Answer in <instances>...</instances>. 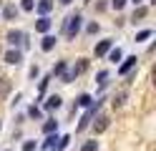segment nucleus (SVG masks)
<instances>
[{
	"label": "nucleus",
	"mask_w": 156,
	"mask_h": 151,
	"mask_svg": "<svg viewBox=\"0 0 156 151\" xmlns=\"http://www.w3.org/2000/svg\"><path fill=\"white\" fill-rule=\"evenodd\" d=\"M88 33H98V23H91L88 25Z\"/></svg>",
	"instance_id": "cd10ccee"
},
{
	"label": "nucleus",
	"mask_w": 156,
	"mask_h": 151,
	"mask_svg": "<svg viewBox=\"0 0 156 151\" xmlns=\"http://www.w3.org/2000/svg\"><path fill=\"white\" fill-rule=\"evenodd\" d=\"M78 106H91V96H88V93L78 96Z\"/></svg>",
	"instance_id": "2eb2a0df"
},
{
	"label": "nucleus",
	"mask_w": 156,
	"mask_h": 151,
	"mask_svg": "<svg viewBox=\"0 0 156 151\" xmlns=\"http://www.w3.org/2000/svg\"><path fill=\"white\" fill-rule=\"evenodd\" d=\"M51 8H53V0H41L38 3V13L45 15V13H51Z\"/></svg>",
	"instance_id": "0eeeda50"
},
{
	"label": "nucleus",
	"mask_w": 156,
	"mask_h": 151,
	"mask_svg": "<svg viewBox=\"0 0 156 151\" xmlns=\"http://www.w3.org/2000/svg\"><path fill=\"white\" fill-rule=\"evenodd\" d=\"M61 3H63V5H68V3H73V0H61Z\"/></svg>",
	"instance_id": "c85d7f7f"
},
{
	"label": "nucleus",
	"mask_w": 156,
	"mask_h": 151,
	"mask_svg": "<svg viewBox=\"0 0 156 151\" xmlns=\"http://www.w3.org/2000/svg\"><path fill=\"white\" fill-rule=\"evenodd\" d=\"M35 30H38V33H48V30H51V20H48V18H41V20L35 23Z\"/></svg>",
	"instance_id": "39448f33"
},
{
	"label": "nucleus",
	"mask_w": 156,
	"mask_h": 151,
	"mask_svg": "<svg viewBox=\"0 0 156 151\" xmlns=\"http://www.w3.org/2000/svg\"><path fill=\"white\" fill-rule=\"evenodd\" d=\"M3 15H5L8 20H13V18L18 15V10H15V5H5V10H3Z\"/></svg>",
	"instance_id": "9b49d317"
},
{
	"label": "nucleus",
	"mask_w": 156,
	"mask_h": 151,
	"mask_svg": "<svg viewBox=\"0 0 156 151\" xmlns=\"http://www.w3.org/2000/svg\"><path fill=\"white\" fill-rule=\"evenodd\" d=\"M106 78H108V73H106V70H101V73H98V83H101V86H106Z\"/></svg>",
	"instance_id": "393cba45"
},
{
	"label": "nucleus",
	"mask_w": 156,
	"mask_h": 151,
	"mask_svg": "<svg viewBox=\"0 0 156 151\" xmlns=\"http://www.w3.org/2000/svg\"><path fill=\"white\" fill-rule=\"evenodd\" d=\"M20 60H23V53H20V50H8V53H5V63L18 66Z\"/></svg>",
	"instance_id": "f03ea898"
},
{
	"label": "nucleus",
	"mask_w": 156,
	"mask_h": 151,
	"mask_svg": "<svg viewBox=\"0 0 156 151\" xmlns=\"http://www.w3.org/2000/svg\"><path fill=\"white\" fill-rule=\"evenodd\" d=\"M23 40V33L20 30H10V33H8V43H13V45H18Z\"/></svg>",
	"instance_id": "6e6552de"
},
{
	"label": "nucleus",
	"mask_w": 156,
	"mask_h": 151,
	"mask_svg": "<svg viewBox=\"0 0 156 151\" xmlns=\"http://www.w3.org/2000/svg\"><path fill=\"white\" fill-rule=\"evenodd\" d=\"M53 45H55V35H45V38H43V43H41L43 50H53Z\"/></svg>",
	"instance_id": "1a4fd4ad"
},
{
	"label": "nucleus",
	"mask_w": 156,
	"mask_h": 151,
	"mask_svg": "<svg viewBox=\"0 0 156 151\" xmlns=\"http://www.w3.org/2000/svg\"><path fill=\"white\" fill-rule=\"evenodd\" d=\"M66 73V63H55V68H53V76H63Z\"/></svg>",
	"instance_id": "a211bd4d"
},
{
	"label": "nucleus",
	"mask_w": 156,
	"mask_h": 151,
	"mask_svg": "<svg viewBox=\"0 0 156 151\" xmlns=\"http://www.w3.org/2000/svg\"><path fill=\"white\" fill-rule=\"evenodd\" d=\"M96 149H98V141H88V144H83L81 151H96Z\"/></svg>",
	"instance_id": "6ab92c4d"
},
{
	"label": "nucleus",
	"mask_w": 156,
	"mask_h": 151,
	"mask_svg": "<svg viewBox=\"0 0 156 151\" xmlns=\"http://www.w3.org/2000/svg\"><path fill=\"white\" fill-rule=\"evenodd\" d=\"M55 141H58V136H48V141H45V149H51V146H55Z\"/></svg>",
	"instance_id": "4be33fe9"
},
{
	"label": "nucleus",
	"mask_w": 156,
	"mask_h": 151,
	"mask_svg": "<svg viewBox=\"0 0 156 151\" xmlns=\"http://www.w3.org/2000/svg\"><path fill=\"white\" fill-rule=\"evenodd\" d=\"M146 38H151V30H141V33L136 35V40H146Z\"/></svg>",
	"instance_id": "412c9836"
},
{
	"label": "nucleus",
	"mask_w": 156,
	"mask_h": 151,
	"mask_svg": "<svg viewBox=\"0 0 156 151\" xmlns=\"http://www.w3.org/2000/svg\"><path fill=\"white\" fill-rule=\"evenodd\" d=\"M68 141H71L68 136H63V138H58V149H66V146H68Z\"/></svg>",
	"instance_id": "b1692460"
},
{
	"label": "nucleus",
	"mask_w": 156,
	"mask_h": 151,
	"mask_svg": "<svg viewBox=\"0 0 156 151\" xmlns=\"http://www.w3.org/2000/svg\"><path fill=\"white\" fill-rule=\"evenodd\" d=\"M20 8L25 10V13H30V10L35 8V3H33V0H20Z\"/></svg>",
	"instance_id": "ddd939ff"
},
{
	"label": "nucleus",
	"mask_w": 156,
	"mask_h": 151,
	"mask_svg": "<svg viewBox=\"0 0 156 151\" xmlns=\"http://www.w3.org/2000/svg\"><path fill=\"white\" fill-rule=\"evenodd\" d=\"M0 126H3V124H0Z\"/></svg>",
	"instance_id": "7c9ffc66"
},
{
	"label": "nucleus",
	"mask_w": 156,
	"mask_h": 151,
	"mask_svg": "<svg viewBox=\"0 0 156 151\" xmlns=\"http://www.w3.org/2000/svg\"><path fill=\"white\" fill-rule=\"evenodd\" d=\"M8 88H10V83H8V81L3 78V81H0V93H5V91H8Z\"/></svg>",
	"instance_id": "a878e982"
},
{
	"label": "nucleus",
	"mask_w": 156,
	"mask_h": 151,
	"mask_svg": "<svg viewBox=\"0 0 156 151\" xmlns=\"http://www.w3.org/2000/svg\"><path fill=\"white\" fill-rule=\"evenodd\" d=\"M28 116H30V118H41V108H38V106H30V108H28Z\"/></svg>",
	"instance_id": "f3484780"
},
{
	"label": "nucleus",
	"mask_w": 156,
	"mask_h": 151,
	"mask_svg": "<svg viewBox=\"0 0 156 151\" xmlns=\"http://www.w3.org/2000/svg\"><path fill=\"white\" fill-rule=\"evenodd\" d=\"M123 5H126V0H111V8L113 10H121Z\"/></svg>",
	"instance_id": "aec40b11"
},
{
	"label": "nucleus",
	"mask_w": 156,
	"mask_h": 151,
	"mask_svg": "<svg viewBox=\"0 0 156 151\" xmlns=\"http://www.w3.org/2000/svg\"><path fill=\"white\" fill-rule=\"evenodd\" d=\"M111 50V40H101L98 45H96V56H106Z\"/></svg>",
	"instance_id": "423d86ee"
},
{
	"label": "nucleus",
	"mask_w": 156,
	"mask_h": 151,
	"mask_svg": "<svg viewBox=\"0 0 156 151\" xmlns=\"http://www.w3.org/2000/svg\"><path fill=\"white\" fill-rule=\"evenodd\" d=\"M136 66V56H131V58H126L123 63H121V68H119V73H129V70Z\"/></svg>",
	"instance_id": "20e7f679"
},
{
	"label": "nucleus",
	"mask_w": 156,
	"mask_h": 151,
	"mask_svg": "<svg viewBox=\"0 0 156 151\" xmlns=\"http://www.w3.org/2000/svg\"><path fill=\"white\" fill-rule=\"evenodd\" d=\"M86 68H88V60H81V63H76V66H73V70H71V76L76 78L78 73H83V70H86Z\"/></svg>",
	"instance_id": "9d476101"
},
{
	"label": "nucleus",
	"mask_w": 156,
	"mask_h": 151,
	"mask_svg": "<svg viewBox=\"0 0 156 151\" xmlns=\"http://www.w3.org/2000/svg\"><path fill=\"white\" fill-rule=\"evenodd\" d=\"M61 103H63V101H61V96H48V101H45V108L48 111H53V108H61Z\"/></svg>",
	"instance_id": "7ed1b4c3"
},
{
	"label": "nucleus",
	"mask_w": 156,
	"mask_h": 151,
	"mask_svg": "<svg viewBox=\"0 0 156 151\" xmlns=\"http://www.w3.org/2000/svg\"><path fill=\"white\" fill-rule=\"evenodd\" d=\"M144 15H146V8H139V10L133 13V20H136V18H144Z\"/></svg>",
	"instance_id": "bb28decb"
},
{
	"label": "nucleus",
	"mask_w": 156,
	"mask_h": 151,
	"mask_svg": "<svg viewBox=\"0 0 156 151\" xmlns=\"http://www.w3.org/2000/svg\"><path fill=\"white\" fill-rule=\"evenodd\" d=\"M133 3H136V5H139V3H141V0H133Z\"/></svg>",
	"instance_id": "c756f323"
},
{
	"label": "nucleus",
	"mask_w": 156,
	"mask_h": 151,
	"mask_svg": "<svg viewBox=\"0 0 156 151\" xmlns=\"http://www.w3.org/2000/svg\"><path fill=\"white\" fill-rule=\"evenodd\" d=\"M55 128H58V124H55V121H48V124H43V131H45V134H53Z\"/></svg>",
	"instance_id": "4468645a"
},
{
	"label": "nucleus",
	"mask_w": 156,
	"mask_h": 151,
	"mask_svg": "<svg viewBox=\"0 0 156 151\" xmlns=\"http://www.w3.org/2000/svg\"><path fill=\"white\" fill-rule=\"evenodd\" d=\"M23 151H35V141H25V144H23Z\"/></svg>",
	"instance_id": "5701e85b"
},
{
	"label": "nucleus",
	"mask_w": 156,
	"mask_h": 151,
	"mask_svg": "<svg viewBox=\"0 0 156 151\" xmlns=\"http://www.w3.org/2000/svg\"><path fill=\"white\" fill-rule=\"evenodd\" d=\"M108 58L113 60V63H119V60H121V50H119V48H113L111 53H108Z\"/></svg>",
	"instance_id": "dca6fc26"
},
{
	"label": "nucleus",
	"mask_w": 156,
	"mask_h": 151,
	"mask_svg": "<svg viewBox=\"0 0 156 151\" xmlns=\"http://www.w3.org/2000/svg\"><path fill=\"white\" fill-rule=\"evenodd\" d=\"M106 128H108V118H106V116H101V118H98V124H96V131L101 134V131H106Z\"/></svg>",
	"instance_id": "f8f14e48"
},
{
	"label": "nucleus",
	"mask_w": 156,
	"mask_h": 151,
	"mask_svg": "<svg viewBox=\"0 0 156 151\" xmlns=\"http://www.w3.org/2000/svg\"><path fill=\"white\" fill-rule=\"evenodd\" d=\"M81 20H83V18L78 15V13H76V15H68L66 23H63V35H66V38H76L78 30H81Z\"/></svg>",
	"instance_id": "f257e3e1"
}]
</instances>
